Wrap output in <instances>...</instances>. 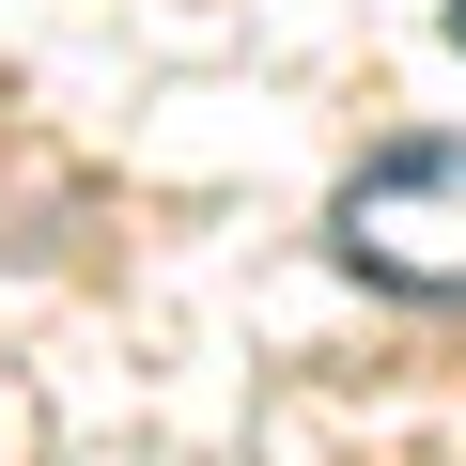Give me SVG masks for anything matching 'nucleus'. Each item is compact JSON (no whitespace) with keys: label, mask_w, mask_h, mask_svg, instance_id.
I'll return each instance as SVG.
<instances>
[{"label":"nucleus","mask_w":466,"mask_h":466,"mask_svg":"<svg viewBox=\"0 0 466 466\" xmlns=\"http://www.w3.org/2000/svg\"><path fill=\"white\" fill-rule=\"evenodd\" d=\"M327 249H342L373 296L451 311V296H466V140H389V156H358L342 202H327Z\"/></svg>","instance_id":"nucleus-1"},{"label":"nucleus","mask_w":466,"mask_h":466,"mask_svg":"<svg viewBox=\"0 0 466 466\" xmlns=\"http://www.w3.org/2000/svg\"><path fill=\"white\" fill-rule=\"evenodd\" d=\"M451 47H466V0H451Z\"/></svg>","instance_id":"nucleus-2"}]
</instances>
